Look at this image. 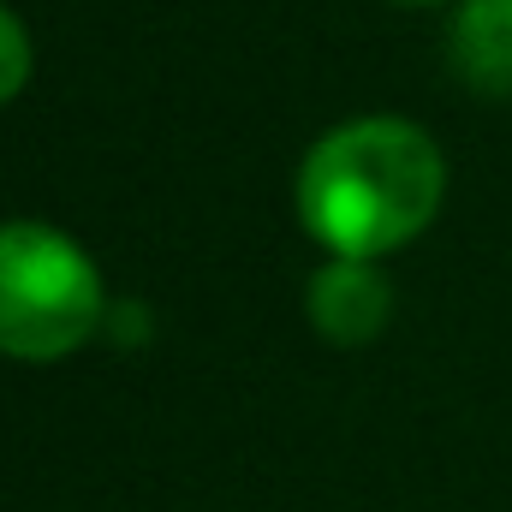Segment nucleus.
I'll use <instances>...</instances> for the list:
<instances>
[{"mask_svg": "<svg viewBox=\"0 0 512 512\" xmlns=\"http://www.w3.org/2000/svg\"><path fill=\"white\" fill-rule=\"evenodd\" d=\"M447 197V161L411 120H352L316 137L298 167L304 227L346 262L411 245Z\"/></svg>", "mask_w": 512, "mask_h": 512, "instance_id": "1", "label": "nucleus"}, {"mask_svg": "<svg viewBox=\"0 0 512 512\" xmlns=\"http://www.w3.org/2000/svg\"><path fill=\"white\" fill-rule=\"evenodd\" d=\"M102 322V274L66 233L42 221L0 227V352L54 364Z\"/></svg>", "mask_w": 512, "mask_h": 512, "instance_id": "2", "label": "nucleus"}, {"mask_svg": "<svg viewBox=\"0 0 512 512\" xmlns=\"http://www.w3.org/2000/svg\"><path fill=\"white\" fill-rule=\"evenodd\" d=\"M393 310V286L370 262H346L334 256L316 280H310V322L334 340V346H364L387 328Z\"/></svg>", "mask_w": 512, "mask_h": 512, "instance_id": "3", "label": "nucleus"}, {"mask_svg": "<svg viewBox=\"0 0 512 512\" xmlns=\"http://www.w3.org/2000/svg\"><path fill=\"white\" fill-rule=\"evenodd\" d=\"M453 66L483 96H512V0H465L459 6Z\"/></svg>", "mask_w": 512, "mask_h": 512, "instance_id": "4", "label": "nucleus"}, {"mask_svg": "<svg viewBox=\"0 0 512 512\" xmlns=\"http://www.w3.org/2000/svg\"><path fill=\"white\" fill-rule=\"evenodd\" d=\"M24 78H30V36H24V24L0 6V102H12V96L24 90Z\"/></svg>", "mask_w": 512, "mask_h": 512, "instance_id": "5", "label": "nucleus"}, {"mask_svg": "<svg viewBox=\"0 0 512 512\" xmlns=\"http://www.w3.org/2000/svg\"><path fill=\"white\" fill-rule=\"evenodd\" d=\"M405 6H435V0H405Z\"/></svg>", "mask_w": 512, "mask_h": 512, "instance_id": "6", "label": "nucleus"}]
</instances>
